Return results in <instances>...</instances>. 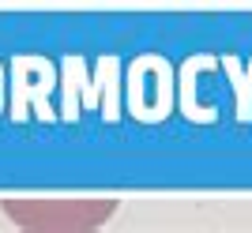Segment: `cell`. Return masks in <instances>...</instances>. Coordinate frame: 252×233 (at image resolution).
Segmentation results:
<instances>
[{"mask_svg":"<svg viewBox=\"0 0 252 233\" xmlns=\"http://www.w3.org/2000/svg\"><path fill=\"white\" fill-rule=\"evenodd\" d=\"M4 211L19 226H38V230H79V226H98L113 214V203H4Z\"/></svg>","mask_w":252,"mask_h":233,"instance_id":"obj_1","label":"cell"}]
</instances>
